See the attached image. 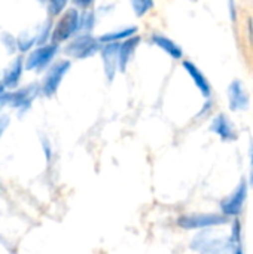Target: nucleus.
Wrapping results in <instances>:
<instances>
[{
	"label": "nucleus",
	"mask_w": 253,
	"mask_h": 254,
	"mask_svg": "<svg viewBox=\"0 0 253 254\" xmlns=\"http://www.w3.org/2000/svg\"><path fill=\"white\" fill-rule=\"evenodd\" d=\"M18 42V51L19 52H31V48L37 45V36L36 34H28V33H21L16 37Z\"/></svg>",
	"instance_id": "obj_19"
},
{
	"label": "nucleus",
	"mask_w": 253,
	"mask_h": 254,
	"mask_svg": "<svg viewBox=\"0 0 253 254\" xmlns=\"http://www.w3.org/2000/svg\"><path fill=\"white\" fill-rule=\"evenodd\" d=\"M151 42L161 48L166 54H169L173 60H182L183 58V49L179 43H176L173 39L163 33H154L151 36Z\"/></svg>",
	"instance_id": "obj_15"
},
{
	"label": "nucleus",
	"mask_w": 253,
	"mask_h": 254,
	"mask_svg": "<svg viewBox=\"0 0 253 254\" xmlns=\"http://www.w3.org/2000/svg\"><path fill=\"white\" fill-rule=\"evenodd\" d=\"M228 6H230V12H231V19L233 21H237V6L234 1H228Z\"/></svg>",
	"instance_id": "obj_25"
},
{
	"label": "nucleus",
	"mask_w": 253,
	"mask_h": 254,
	"mask_svg": "<svg viewBox=\"0 0 253 254\" xmlns=\"http://www.w3.org/2000/svg\"><path fill=\"white\" fill-rule=\"evenodd\" d=\"M101 48L103 43L98 40V37H94L91 33H79L67 42L64 46V54L76 60H85L94 57L101 51Z\"/></svg>",
	"instance_id": "obj_3"
},
{
	"label": "nucleus",
	"mask_w": 253,
	"mask_h": 254,
	"mask_svg": "<svg viewBox=\"0 0 253 254\" xmlns=\"http://www.w3.org/2000/svg\"><path fill=\"white\" fill-rule=\"evenodd\" d=\"M191 249L200 254H245L242 238L231 234L225 238H210L207 234H198L192 240Z\"/></svg>",
	"instance_id": "obj_1"
},
{
	"label": "nucleus",
	"mask_w": 253,
	"mask_h": 254,
	"mask_svg": "<svg viewBox=\"0 0 253 254\" xmlns=\"http://www.w3.org/2000/svg\"><path fill=\"white\" fill-rule=\"evenodd\" d=\"M119 43L121 42L104 43L101 51H100V55H101V60H103V67H104V74H106V79H107L109 83L115 79L116 70H119V65H118Z\"/></svg>",
	"instance_id": "obj_10"
},
{
	"label": "nucleus",
	"mask_w": 253,
	"mask_h": 254,
	"mask_svg": "<svg viewBox=\"0 0 253 254\" xmlns=\"http://www.w3.org/2000/svg\"><path fill=\"white\" fill-rule=\"evenodd\" d=\"M248 193H249V182L246 179H242L237 188L230 195L221 199L219 202L221 213L227 217H234V219L239 217L245 207Z\"/></svg>",
	"instance_id": "obj_6"
},
{
	"label": "nucleus",
	"mask_w": 253,
	"mask_h": 254,
	"mask_svg": "<svg viewBox=\"0 0 253 254\" xmlns=\"http://www.w3.org/2000/svg\"><path fill=\"white\" fill-rule=\"evenodd\" d=\"M81 33V9L72 6L64 10L60 19L55 22L51 42L52 43H63L72 40L75 36Z\"/></svg>",
	"instance_id": "obj_2"
},
{
	"label": "nucleus",
	"mask_w": 253,
	"mask_h": 254,
	"mask_svg": "<svg viewBox=\"0 0 253 254\" xmlns=\"http://www.w3.org/2000/svg\"><path fill=\"white\" fill-rule=\"evenodd\" d=\"M182 65L186 70V73L191 76V79L195 83V86L201 91L203 97L204 98H210L212 97V85H210L207 76L204 74V71H201L198 68V65L195 63H192L191 60H183Z\"/></svg>",
	"instance_id": "obj_13"
},
{
	"label": "nucleus",
	"mask_w": 253,
	"mask_h": 254,
	"mask_svg": "<svg viewBox=\"0 0 253 254\" xmlns=\"http://www.w3.org/2000/svg\"><path fill=\"white\" fill-rule=\"evenodd\" d=\"M209 129L212 132L218 134L222 141H236L239 138V132H237L233 121L225 113L216 115L212 119V124H210Z\"/></svg>",
	"instance_id": "obj_11"
},
{
	"label": "nucleus",
	"mask_w": 253,
	"mask_h": 254,
	"mask_svg": "<svg viewBox=\"0 0 253 254\" xmlns=\"http://www.w3.org/2000/svg\"><path fill=\"white\" fill-rule=\"evenodd\" d=\"M142 42V36L136 34L124 42L119 43V52H118V65H119V71L124 73L139 46V43Z\"/></svg>",
	"instance_id": "obj_14"
},
{
	"label": "nucleus",
	"mask_w": 253,
	"mask_h": 254,
	"mask_svg": "<svg viewBox=\"0 0 253 254\" xmlns=\"http://www.w3.org/2000/svg\"><path fill=\"white\" fill-rule=\"evenodd\" d=\"M4 94H6V88H4V85H3V82H1V77H0V97L4 95Z\"/></svg>",
	"instance_id": "obj_27"
},
{
	"label": "nucleus",
	"mask_w": 253,
	"mask_h": 254,
	"mask_svg": "<svg viewBox=\"0 0 253 254\" xmlns=\"http://www.w3.org/2000/svg\"><path fill=\"white\" fill-rule=\"evenodd\" d=\"M72 67V61L70 60H60L57 63H54L48 70L46 74L43 77V80L40 82V91L45 97L51 98L57 94L64 76L69 73Z\"/></svg>",
	"instance_id": "obj_7"
},
{
	"label": "nucleus",
	"mask_w": 253,
	"mask_h": 254,
	"mask_svg": "<svg viewBox=\"0 0 253 254\" xmlns=\"http://www.w3.org/2000/svg\"><path fill=\"white\" fill-rule=\"evenodd\" d=\"M42 147H43V152H45V156H46V161H51L52 158V149H51V144L48 140H42Z\"/></svg>",
	"instance_id": "obj_24"
},
{
	"label": "nucleus",
	"mask_w": 253,
	"mask_h": 254,
	"mask_svg": "<svg viewBox=\"0 0 253 254\" xmlns=\"http://www.w3.org/2000/svg\"><path fill=\"white\" fill-rule=\"evenodd\" d=\"M58 49H60V45L52 43V42H49L48 45H43V46H37L31 52H28V55L25 57V70H28V71L45 70L54 61L55 55L58 54Z\"/></svg>",
	"instance_id": "obj_8"
},
{
	"label": "nucleus",
	"mask_w": 253,
	"mask_h": 254,
	"mask_svg": "<svg viewBox=\"0 0 253 254\" xmlns=\"http://www.w3.org/2000/svg\"><path fill=\"white\" fill-rule=\"evenodd\" d=\"M97 15L94 7H88L85 10H81V33H91L95 27Z\"/></svg>",
	"instance_id": "obj_17"
},
{
	"label": "nucleus",
	"mask_w": 253,
	"mask_h": 254,
	"mask_svg": "<svg viewBox=\"0 0 253 254\" xmlns=\"http://www.w3.org/2000/svg\"><path fill=\"white\" fill-rule=\"evenodd\" d=\"M228 94V104L233 112L237 110H248L251 104L249 92L246 91V86L242 79H234L227 88Z\"/></svg>",
	"instance_id": "obj_9"
},
{
	"label": "nucleus",
	"mask_w": 253,
	"mask_h": 254,
	"mask_svg": "<svg viewBox=\"0 0 253 254\" xmlns=\"http://www.w3.org/2000/svg\"><path fill=\"white\" fill-rule=\"evenodd\" d=\"M54 19L52 18H46V21L40 25L39 28V33L36 34L37 36V46H43V45H48L49 43V39L52 37V31H54Z\"/></svg>",
	"instance_id": "obj_18"
},
{
	"label": "nucleus",
	"mask_w": 253,
	"mask_h": 254,
	"mask_svg": "<svg viewBox=\"0 0 253 254\" xmlns=\"http://www.w3.org/2000/svg\"><path fill=\"white\" fill-rule=\"evenodd\" d=\"M230 223V217L222 213H197V214H183L177 219V225L183 229H207L213 226H224Z\"/></svg>",
	"instance_id": "obj_5"
},
{
	"label": "nucleus",
	"mask_w": 253,
	"mask_h": 254,
	"mask_svg": "<svg viewBox=\"0 0 253 254\" xmlns=\"http://www.w3.org/2000/svg\"><path fill=\"white\" fill-rule=\"evenodd\" d=\"M248 36H249V42L253 46V21L249 18V22H248Z\"/></svg>",
	"instance_id": "obj_26"
},
{
	"label": "nucleus",
	"mask_w": 253,
	"mask_h": 254,
	"mask_svg": "<svg viewBox=\"0 0 253 254\" xmlns=\"http://www.w3.org/2000/svg\"><path fill=\"white\" fill-rule=\"evenodd\" d=\"M24 70H25V58H22V57L15 58L10 63V65L4 68V71L1 74V82L4 85V88L6 89H16L19 82H21Z\"/></svg>",
	"instance_id": "obj_12"
},
{
	"label": "nucleus",
	"mask_w": 253,
	"mask_h": 254,
	"mask_svg": "<svg viewBox=\"0 0 253 254\" xmlns=\"http://www.w3.org/2000/svg\"><path fill=\"white\" fill-rule=\"evenodd\" d=\"M1 43L4 45L6 51L9 54H13L15 51H18V42H16V37L12 36L10 33H3L1 34Z\"/></svg>",
	"instance_id": "obj_22"
},
{
	"label": "nucleus",
	"mask_w": 253,
	"mask_h": 254,
	"mask_svg": "<svg viewBox=\"0 0 253 254\" xmlns=\"http://www.w3.org/2000/svg\"><path fill=\"white\" fill-rule=\"evenodd\" d=\"M131 6H133L136 15L137 16H142L146 12H149L155 6V3L152 0H131Z\"/></svg>",
	"instance_id": "obj_21"
},
{
	"label": "nucleus",
	"mask_w": 253,
	"mask_h": 254,
	"mask_svg": "<svg viewBox=\"0 0 253 254\" xmlns=\"http://www.w3.org/2000/svg\"><path fill=\"white\" fill-rule=\"evenodd\" d=\"M42 94L40 83H30L27 86H22L19 89H15L12 92H6L0 97V106L9 104L12 109H16L18 113H25L30 110L33 101L37 98V95Z\"/></svg>",
	"instance_id": "obj_4"
},
{
	"label": "nucleus",
	"mask_w": 253,
	"mask_h": 254,
	"mask_svg": "<svg viewBox=\"0 0 253 254\" xmlns=\"http://www.w3.org/2000/svg\"><path fill=\"white\" fill-rule=\"evenodd\" d=\"M139 31V27L137 25H128V27H124L121 30H116V31H110V33H104L101 36H98V40L104 45V43H116V42H124L133 36H136Z\"/></svg>",
	"instance_id": "obj_16"
},
{
	"label": "nucleus",
	"mask_w": 253,
	"mask_h": 254,
	"mask_svg": "<svg viewBox=\"0 0 253 254\" xmlns=\"http://www.w3.org/2000/svg\"><path fill=\"white\" fill-rule=\"evenodd\" d=\"M67 7V1L66 0H51L46 3V10H48V16L54 18L60 13H64Z\"/></svg>",
	"instance_id": "obj_20"
},
{
	"label": "nucleus",
	"mask_w": 253,
	"mask_h": 254,
	"mask_svg": "<svg viewBox=\"0 0 253 254\" xmlns=\"http://www.w3.org/2000/svg\"><path fill=\"white\" fill-rule=\"evenodd\" d=\"M249 159H251V173H249V186L253 188V140L249 143Z\"/></svg>",
	"instance_id": "obj_23"
}]
</instances>
